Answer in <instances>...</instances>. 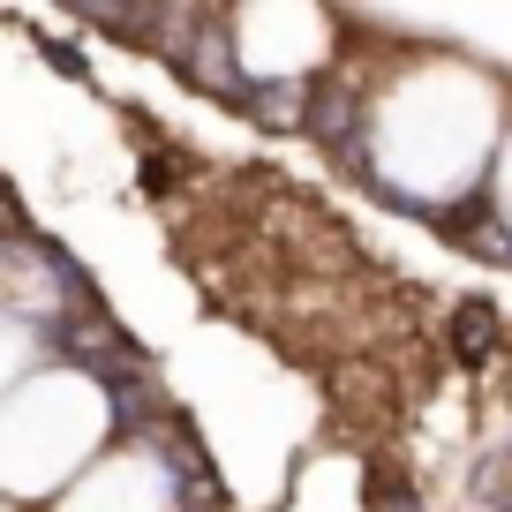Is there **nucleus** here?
<instances>
[{
    "instance_id": "nucleus-2",
    "label": "nucleus",
    "mask_w": 512,
    "mask_h": 512,
    "mask_svg": "<svg viewBox=\"0 0 512 512\" xmlns=\"http://www.w3.org/2000/svg\"><path fill=\"white\" fill-rule=\"evenodd\" d=\"M61 512H174V482L151 452H113V460L76 475Z\"/></svg>"
},
{
    "instance_id": "nucleus-1",
    "label": "nucleus",
    "mask_w": 512,
    "mask_h": 512,
    "mask_svg": "<svg viewBox=\"0 0 512 512\" xmlns=\"http://www.w3.org/2000/svg\"><path fill=\"white\" fill-rule=\"evenodd\" d=\"M113 415L83 369H46V377L16 384L0 400V490L8 497H46L83 475L98 445H106Z\"/></svg>"
},
{
    "instance_id": "nucleus-3",
    "label": "nucleus",
    "mask_w": 512,
    "mask_h": 512,
    "mask_svg": "<svg viewBox=\"0 0 512 512\" xmlns=\"http://www.w3.org/2000/svg\"><path fill=\"white\" fill-rule=\"evenodd\" d=\"M31 369V339L16 332V324H0V400L16 392V377Z\"/></svg>"
}]
</instances>
